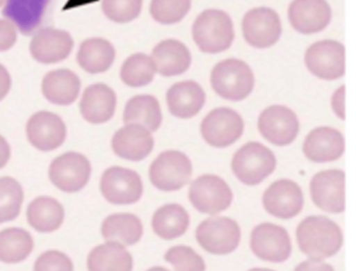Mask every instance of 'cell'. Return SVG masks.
I'll return each mask as SVG.
<instances>
[{
    "label": "cell",
    "mask_w": 356,
    "mask_h": 271,
    "mask_svg": "<svg viewBox=\"0 0 356 271\" xmlns=\"http://www.w3.org/2000/svg\"><path fill=\"white\" fill-rule=\"evenodd\" d=\"M300 249L312 260L334 256L343 245L341 227L324 216H309L297 229Z\"/></svg>",
    "instance_id": "1"
},
{
    "label": "cell",
    "mask_w": 356,
    "mask_h": 271,
    "mask_svg": "<svg viewBox=\"0 0 356 271\" xmlns=\"http://www.w3.org/2000/svg\"><path fill=\"white\" fill-rule=\"evenodd\" d=\"M193 38L197 47L206 54L225 51L234 40L230 16L224 10H204L193 23Z\"/></svg>",
    "instance_id": "2"
},
{
    "label": "cell",
    "mask_w": 356,
    "mask_h": 271,
    "mask_svg": "<svg viewBox=\"0 0 356 271\" xmlns=\"http://www.w3.org/2000/svg\"><path fill=\"white\" fill-rule=\"evenodd\" d=\"M210 81L216 93L231 101L245 99L255 85L253 71L249 65L237 58L218 63L212 69Z\"/></svg>",
    "instance_id": "3"
},
{
    "label": "cell",
    "mask_w": 356,
    "mask_h": 271,
    "mask_svg": "<svg viewBox=\"0 0 356 271\" xmlns=\"http://www.w3.org/2000/svg\"><path fill=\"white\" fill-rule=\"evenodd\" d=\"M276 156L272 150L258 142L245 144L235 152L232 170L239 181L248 186L262 183L276 168Z\"/></svg>",
    "instance_id": "4"
},
{
    "label": "cell",
    "mask_w": 356,
    "mask_h": 271,
    "mask_svg": "<svg viewBox=\"0 0 356 271\" xmlns=\"http://www.w3.org/2000/svg\"><path fill=\"white\" fill-rule=\"evenodd\" d=\"M193 174V165L186 154L166 150L152 163L149 179L157 189L172 192L182 189Z\"/></svg>",
    "instance_id": "5"
},
{
    "label": "cell",
    "mask_w": 356,
    "mask_h": 271,
    "mask_svg": "<svg viewBox=\"0 0 356 271\" xmlns=\"http://www.w3.org/2000/svg\"><path fill=\"white\" fill-rule=\"evenodd\" d=\"M241 227L228 217H211L197 227L195 238L202 248L212 254H231L241 242Z\"/></svg>",
    "instance_id": "6"
},
{
    "label": "cell",
    "mask_w": 356,
    "mask_h": 271,
    "mask_svg": "<svg viewBox=\"0 0 356 271\" xmlns=\"http://www.w3.org/2000/svg\"><path fill=\"white\" fill-rule=\"evenodd\" d=\"M188 197L202 214L218 215L231 206L233 193L222 177L204 174L191 183Z\"/></svg>",
    "instance_id": "7"
},
{
    "label": "cell",
    "mask_w": 356,
    "mask_h": 271,
    "mask_svg": "<svg viewBox=\"0 0 356 271\" xmlns=\"http://www.w3.org/2000/svg\"><path fill=\"white\" fill-rule=\"evenodd\" d=\"M243 133V118L232 108H216L202 121V137L213 147H228L235 143Z\"/></svg>",
    "instance_id": "8"
},
{
    "label": "cell",
    "mask_w": 356,
    "mask_h": 271,
    "mask_svg": "<svg viewBox=\"0 0 356 271\" xmlns=\"http://www.w3.org/2000/svg\"><path fill=\"white\" fill-rule=\"evenodd\" d=\"M345 47L343 44L331 40L312 44L305 54L308 70L318 79L333 81L345 74Z\"/></svg>",
    "instance_id": "9"
},
{
    "label": "cell",
    "mask_w": 356,
    "mask_h": 271,
    "mask_svg": "<svg viewBox=\"0 0 356 271\" xmlns=\"http://www.w3.org/2000/svg\"><path fill=\"white\" fill-rule=\"evenodd\" d=\"M251 249L256 256L266 262L283 263L291 254V238L284 227L261 223L252 231Z\"/></svg>",
    "instance_id": "10"
},
{
    "label": "cell",
    "mask_w": 356,
    "mask_h": 271,
    "mask_svg": "<svg viewBox=\"0 0 356 271\" xmlns=\"http://www.w3.org/2000/svg\"><path fill=\"white\" fill-rule=\"evenodd\" d=\"M49 174L51 183L62 191L78 192L90 179V162L78 152H67L53 161Z\"/></svg>",
    "instance_id": "11"
},
{
    "label": "cell",
    "mask_w": 356,
    "mask_h": 271,
    "mask_svg": "<svg viewBox=\"0 0 356 271\" xmlns=\"http://www.w3.org/2000/svg\"><path fill=\"white\" fill-rule=\"evenodd\" d=\"M101 191L104 197L111 204H132L143 196V181L134 170L111 167L102 176Z\"/></svg>",
    "instance_id": "12"
},
{
    "label": "cell",
    "mask_w": 356,
    "mask_h": 271,
    "mask_svg": "<svg viewBox=\"0 0 356 271\" xmlns=\"http://www.w3.org/2000/svg\"><path fill=\"white\" fill-rule=\"evenodd\" d=\"M280 18L272 8H256L243 19V33L248 44L259 49L270 47L280 39Z\"/></svg>",
    "instance_id": "13"
},
{
    "label": "cell",
    "mask_w": 356,
    "mask_h": 271,
    "mask_svg": "<svg viewBox=\"0 0 356 271\" xmlns=\"http://www.w3.org/2000/svg\"><path fill=\"white\" fill-rule=\"evenodd\" d=\"M345 172L325 170L316 173L310 181L312 202L324 212L339 214L345 211Z\"/></svg>",
    "instance_id": "14"
},
{
    "label": "cell",
    "mask_w": 356,
    "mask_h": 271,
    "mask_svg": "<svg viewBox=\"0 0 356 271\" xmlns=\"http://www.w3.org/2000/svg\"><path fill=\"white\" fill-rule=\"evenodd\" d=\"M258 129L270 143L286 146L293 143L299 133V120L291 108L272 106L260 114Z\"/></svg>",
    "instance_id": "15"
},
{
    "label": "cell",
    "mask_w": 356,
    "mask_h": 271,
    "mask_svg": "<svg viewBox=\"0 0 356 271\" xmlns=\"http://www.w3.org/2000/svg\"><path fill=\"white\" fill-rule=\"evenodd\" d=\"M262 204L268 214L277 218H293L303 208V192L295 181L279 179L264 192Z\"/></svg>",
    "instance_id": "16"
},
{
    "label": "cell",
    "mask_w": 356,
    "mask_h": 271,
    "mask_svg": "<svg viewBox=\"0 0 356 271\" xmlns=\"http://www.w3.org/2000/svg\"><path fill=\"white\" fill-rule=\"evenodd\" d=\"M66 133V125L61 117L47 110L33 115L26 125L29 141L42 151L60 147L65 141Z\"/></svg>",
    "instance_id": "17"
},
{
    "label": "cell",
    "mask_w": 356,
    "mask_h": 271,
    "mask_svg": "<svg viewBox=\"0 0 356 271\" xmlns=\"http://www.w3.org/2000/svg\"><path fill=\"white\" fill-rule=\"evenodd\" d=\"M74 48V40L67 31L44 27L37 31L31 42V54L37 62L55 64L68 58Z\"/></svg>",
    "instance_id": "18"
},
{
    "label": "cell",
    "mask_w": 356,
    "mask_h": 271,
    "mask_svg": "<svg viewBox=\"0 0 356 271\" xmlns=\"http://www.w3.org/2000/svg\"><path fill=\"white\" fill-rule=\"evenodd\" d=\"M331 8L326 0H293L289 8V20L298 33L312 35L328 26Z\"/></svg>",
    "instance_id": "19"
},
{
    "label": "cell",
    "mask_w": 356,
    "mask_h": 271,
    "mask_svg": "<svg viewBox=\"0 0 356 271\" xmlns=\"http://www.w3.org/2000/svg\"><path fill=\"white\" fill-rule=\"evenodd\" d=\"M345 151V139L337 129L322 126L310 131L303 143V152L314 163L337 160Z\"/></svg>",
    "instance_id": "20"
},
{
    "label": "cell",
    "mask_w": 356,
    "mask_h": 271,
    "mask_svg": "<svg viewBox=\"0 0 356 271\" xmlns=\"http://www.w3.org/2000/svg\"><path fill=\"white\" fill-rule=\"evenodd\" d=\"M114 152L124 160H145L154 148V138L145 127L126 124L116 131L112 139Z\"/></svg>",
    "instance_id": "21"
},
{
    "label": "cell",
    "mask_w": 356,
    "mask_h": 271,
    "mask_svg": "<svg viewBox=\"0 0 356 271\" xmlns=\"http://www.w3.org/2000/svg\"><path fill=\"white\" fill-rule=\"evenodd\" d=\"M116 94L105 83L89 85L82 95L80 108L83 118L92 124H102L113 117L116 108Z\"/></svg>",
    "instance_id": "22"
},
{
    "label": "cell",
    "mask_w": 356,
    "mask_h": 271,
    "mask_svg": "<svg viewBox=\"0 0 356 271\" xmlns=\"http://www.w3.org/2000/svg\"><path fill=\"white\" fill-rule=\"evenodd\" d=\"M166 101L172 116L187 119L195 116L202 110L206 96L199 83L186 81L170 88L166 94Z\"/></svg>",
    "instance_id": "23"
},
{
    "label": "cell",
    "mask_w": 356,
    "mask_h": 271,
    "mask_svg": "<svg viewBox=\"0 0 356 271\" xmlns=\"http://www.w3.org/2000/svg\"><path fill=\"white\" fill-rule=\"evenodd\" d=\"M152 58L156 71L163 76H176L188 70L191 54L188 48L177 40H165L155 46Z\"/></svg>",
    "instance_id": "24"
},
{
    "label": "cell",
    "mask_w": 356,
    "mask_h": 271,
    "mask_svg": "<svg viewBox=\"0 0 356 271\" xmlns=\"http://www.w3.org/2000/svg\"><path fill=\"white\" fill-rule=\"evenodd\" d=\"M80 90V79L76 73L67 69L51 71L43 79V95L49 102L58 106L74 104Z\"/></svg>",
    "instance_id": "25"
},
{
    "label": "cell",
    "mask_w": 356,
    "mask_h": 271,
    "mask_svg": "<svg viewBox=\"0 0 356 271\" xmlns=\"http://www.w3.org/2000/svg\"><path fill=\"white\" fill-rule=\"evenodd\" d=\"M115 60V48L107 40L92 38L81 44L78 63L91 74L106 72Z\"/></svg>",
    "instance_id": "26"
},
{
    "label": "cell",
    "mask_w": 356,
    "mask_h": 271,
    "mask_svg": "<svg viewBox=\"0 0 356 271\" xmlns=\"http://www.w3.org/2000/svg\"><path fill=\"white\" fill-rule=\"evenodd\" d=\"M143 233V223L133 214L110 215L102 225V235L106 241L115 242L120 245L136 244Z\"/></svg>",
    "instance_id": "27"
},
{
    "label": "cell",
    "mask_w": 356,
    "mask_h": 271,
    "mask_svg": "<svg viewBox=\"0 0 356 271\" xmlns=\"http://www.w3.org/2000/svg\"><path fill=\"white\" fill-rule=\"evenodd\" d=\"M126 124H138L147 131H157L162 123V112L157 98L152 95H137L127 102L124 112Z\"/></svg>",
    "instance_id": "28"
},
{
    "label": "cell",
    "mask_w": 356,
    "mask_h": 271,
    "mask_svg": "<svg viewBox=\"0 0 356 271\" xmlns=\"http://www.w3.org/2000/svg\"><path fill=\"white\" fill-rule=\"evenodd\" d=\"M88 269L89 271H132L133 258L126 246L107 242L90 252Z\"/></svg>",
    "instance_id": "29"
},
{
    "label": "cell",
    "mask_w": 356,
    "mask_h": 271,
    "mask_svg": "<svg viewBox=\"0 0 356 271\" xmlns=\"http://www.w3.org/2000/svg\"><path fill=\"white\" fill-rule=\"evenodd\" d=\"M188 213L178 204H168L156 211L152 227L158 237L172 240L184 235L189 227Z\"/></svg>",
    "instance_id": "30"
},
{
    "label": "cell",
    "mask_w": 356,
    "mask_h": 271,
    "mask_svg": "<svg viewBox=\"0 0 356 271\" xmlns=\"http://www.w3.org/2000/svg\"><path fill=\"white\" fill-rule=\"evenodd\" d=\"M28 220L36 231L51 233L57 231L64 220V208L55 198L41 196L31 202Z\"/></svg>",
    "instance_id": "31"
},
{
    "label": "cell",
    "mask_w": 356,
    "mask_h": 271,
    "mask_svg": "<svg viewBox=\"0 0 356 271\" xmlns=\"http://www.w3.org/2000/svg\"><path fill=\"white\" fill-rule=\"evenodd\" d=\"M33 248H34V240L29 231L17 227L0 231V261L1 262H22L30 256Z\"/></svg>",
    "instance_id": "32"
},
{
    "label": "cell",
    "mask_w": 356,
    "mask_h": 271,
    "mask_svg": "<svg viewBox=\"0 0 356 271\" xmlns=\"http://www.w3.org/2000/svg\"><path fill=\"white\" fill-rule=\"evenodd\" d=\"M153 58L145 54H135L127 58L120 69V79L133 88L149 85L155 76Z\"/></svg>",
    "instance_id": "33"
},
{
    "label": "cell",
    "mask_w": 356,
    "mask_h": 271,
    "mask_svg": "<svg viewBox=\"0 0 356 271\" xmlns=\"http://www.w3.org/2000/svg\"><path fill=\"white\" fill-rule=\"evenodd\" d=\"M24 202L22 185L12 177L0 179V224L19 215Z\"/></svg>",
    "instance_id": "34"
},
{
    "label": "cell",
    "mask_w": 356,
    "mask_h": 271,
    "mask_svg": "<svg viewBox=\"0 0 356 271\" xmlns=\"http://www.w3.org/2000/svg\"><path fill=\"white\" fill-rule=\"evenodd\" d=\"M191 8V0H152L151 10L154 20L161 24L180 22Z\"/></svg>",
    "instance_id": "35"
},
{
    "label": "cell",
    "mask_w": 356,
    "mask_h": 271,
    "mask_svg": "<svg viewBox=\"0 0 356 271\" xmlns=\"http://www.w3.org/2000/svg\"><path fill=\"white\" fill-rule=\"evenodd\" d=\"M176 271H205L203 258L193 248L186 245H177L170 248L164 256Z\"/></svg>",
    "instance_id": "36"
},
{
    "label": "cell",
    "mask_w": 356,
    "mask_h": 271,
    "mask_svg": "<svg viewBox=\"0 0 356 271\" xmlns=\"http://www.w3.org/2000/svg\"><path fill=\"white\" fill-rule=\"evenodd\" d=\"M102 8L105 16L114 22H131L140 15L143 0H103Z\"/></svg>",
    "instance_id": "37"
},
{
    "label": "cell",
    "mask_w": 356,
    "mask_h": 271,
    "mask_svg": "<svg viewBox=\"0 0 356 271\" xmlns=\"http://www.w3.org/2000/svg\"><path fill=\"white\" fill-rule=\"evenodd\" d=\"M34 271H74V265L63 252L49 250L37 258Z\"/></svg>",
    "instance_id": "38"
},
{
    "label": "cell",
    "mask_w": 356,
    "mask_h": 271,
    "mask_svg": "<svg viewBox=\"0 0 356 271\" xmlns=\"http://www.w3.org/2000/svg\"><path fill=\"white\" fill-rule=\"evenodd\" d=\"M17 41V29L15 24L7 19H0V52L7 51Z\"/></svg>",
    "instance_id": "39"
},
{
    "label": "cell",
    "mask_w": 356,
    "mask_h": 271,
    "mask_svg": "<svg viewBox=\"0 0 356 271\" xmlns=\"http://www.w3.org/2000/svg\"><path fill=\"white\" fill-rule=\"evenodd\" d=\"M345 85H341V88L334 92V94L331 98V106H332L333 112L337 115L339 118L345 120V95H346Z\"/></svg>",
    "instance_id": "40"
},
{
    "label": "cell",
    "mask_w": 356,
    "mask_h": 271,
    "mask_svg": "<svg viewBox=\"0 0 356 271\" xmlns=\"http://www.w3.org/2000/svg\"><path fill=\"white\" fill-rule=\"evenodd\" d=\"M295 271H334L331 265L323 262L321 260H309L304 261L300 263L295 268Z\"/></svg>",
    "instance_id": "41"
},
{
    "label": "cell",
    "mask_w": 356,
    "mask_h": 271,
    "mask_svg": "<svg viewBox=\"0 0 356 271\" xmlns=\"http://www.w3.org/2000/svg\"><path fill=\"white\" fill-rule=\"evenodd\" d=\"M12 79L9 71L0 64V100H3L11 90Z\"/></svg>",
    "instance_id": "42"
},
{
    "label": "cell",
    "mask_w": 356,
    "mask_h": 271,
    "mask_svg": "<svg viewBox=\"0 0 356 271\" xmlns=\"http://www.w3.org/2000/svg\"><path fill=\"white\" fill-rule=\"evenodd\" d=\"M10 158H11V147L7 140L3 136H0V169L7 165Z\"/></svg>",
    "instance_id": "43"
},
{
    "label": "cell",
    "mask_w": 356,
    "mask_h": 271,
    "mask_svg": "<svg viewBox=\"0 0 356 271\" xmlns=\"http://www.w3.org/2000/svg\"><path fill=\"white\" fill-rule=\"evenodd\" d=\"M147 271H170L166 268H163V267H153V268L149 269Z\"/></svg>",
    "instance_id": "44"
},
{
    "label": "cell",
    "mask_w": 356,
    "mask_h": 271,
    "mask_svg": "<svg viewBox=\"0 0 356 271\" xmlns=\"http://www.w3.org/2000/svg\"><path fill=\"white\" fill-rule=\"evenodd\" d=\"M249 271H274V270H270V269H268V268H253Z\"/></svg>",
    "instance_id": "45"
},
{
    "label": "cell",
    "mask_w": 356,
    "mask_h": 271,
    "mask_svg": "<svg viewBox=\"0 0 356 271\" xmlns=\"http://www.w3.org/2000/svg\"><path fill=\"white\" fill-rule=\"evenodd\" d=\"M6 1H7V0H0V8H1V6H3Z\"/></svg>",
    "instance_id": "46"
}]
</instances>
